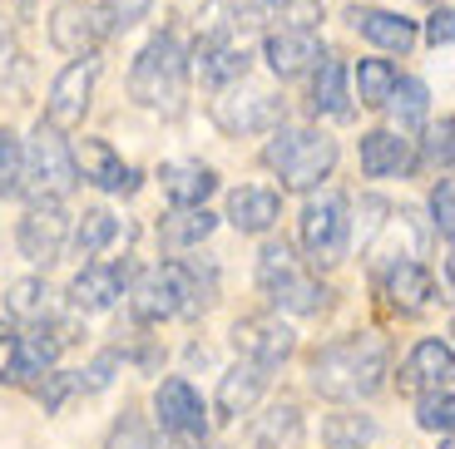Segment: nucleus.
I'll return each mask as SVG.
<instances>
[{"mask_svg":"<svg viewBox=\"0 0 455 449\" xmlns=\"http://www.w3.org/2000/svg\"><path fill=\"white\" fill-rule=\"evenodd\" d=\"M20 173H25V144L0 129V198H20Z\"/></svg>","mask_w":455,"mask_h":449,"instance_id":"nucleus-33","label":"nucleus"},{"mask_svg":"<svg viewBox=\"0 0 455 449\" xmlns=\"http://www.w3.org/2000/svg\"><path fill=\"white\" fill-rule=\"evenodd\" d=\"M159 183H164V198H169L173 208H198V202L213 198L218 173L208 169V163H169V169L159 173Z\"/></svg>","mask_w":455,"mask_h":449,"instance_id":"nucleus-25","label":"nucleus"},{"mask_svg":"<svg viewBox=\"0 0 455 449\" xmlns=\"http://www.w3.org/2000/svg\"><path fill=\"white\" fill-rule=\"evenodd\" d=\"M391 375V346L381 331H362V336L331 341L312 356V390L327 400H371Z\"/></svg>","mask_w":455,"mask_h":449,"instance_id":"nucleus-1","label":"nucleus"},{"mask_svg":"<svg viewBox=\"0 0 455 449\" xmlns=\"http://www.w3.org/2000/svg\"><path fill=\"white\" fill-rule=\"evenodd\" d=\"M312 109L327 114V119H347L352 114V94H347V65L341 59H322L312 69Z\"/></svg>","mask_w":455,"mask_h":449,"instance_id":"nucleus-26","label":"nucleus"},{"mask_svg":"<svg viewBox=\"0 0 455 449\" xmlns=\"http://www.w3.org/2000/svg\"><path fill=\"white\" fill-rule=\"evenodd\" d=\"M5 50H11V45H5V30H0V59H5Z\"/></svg>","mask_w":455,"mask_h":449,"instance_id":"nucleus-45","label":"nucleus"},{"mask_svg":"<svg viewBox=\"0 0 455 449\" xmlns=\"http://www.w3.org/2000/svg\"><path fill=\"white\" fill-rule=\"evenodd\" d=\"M69 154H75V173L84 183H94L100 193H134L139 188V169H129L104 138H80Z\"/></svg>","mask_w":455,"mask_h":449,"instance_id":"nucleus-14","label":"nucleus"},{"mask_svg":"<svg viewBox=\"0 0 455 449\" xmlns=\"http://www.w3.org/2000/svg\"><path fill=\"white\" fill-rule=\"evenodd\" d=\"M109 30V15H104L100 0H60L55 15H50V40L65 55H84V50H100V40Z\"/></svg>","mask_w":455,"mask_h":449,"instance_id":"nucleus-9","label":"nucleus"},{"mask_svg":"<svg viewBox=\"0 0 455 449\" xmlns=\"http://www.w3.org/2000/svg\"><path fill=\"white\" fill-rule=\"evenodd\" d=\"M262 390H267V366H258V360H248L243 356L233 371L218 381V420H238V415H248L252 405L262 400Z\"/></svg>","mask_w":455,"mask_h":449,"instance_id":"nucleus-18","label":"nucleus"},{"mask_svg":"<svg viewBox=\"0 0 455 449\" xmlns=\"http://www.w3.org/2000/svg\"><path fill=\"white\" fill-rule=\"evenodd\" d=\"M114 366H119V351H104L90 371H80V390H104L114 381Z\"/></svg>","mask_w":455,"mask_h":449,"instance_id":"nucleus-42","label":"nucleus"},{"mask_svg":"<svg viewBox=\"0 0 455 449\" xmlns=\"http://www.w3.org/2000/svg\"><path fill=\"white\" fill-rule=\"evenodd\" d=\"M258 287L277 311H292V316H322L331 306V287L322 277H312V272H302V262H297V252L287 242H267L262 248Z\"/></svg>","mask_w":455,"mask_h":449,"instance_id":"nucleus-4","label":"nucleus"},{"mask_svg":"<svg viewBox=\"0 0 455 449\" xmlns=\"http://www.w3.org/2000/svg\"><path fill=\"white\" fill-rule=\"evenodd\" d=\"M411 169V138L396 129H371L362 134V173L366 178H401Z\"/></svg>","mask_w":455,"mask_h":449,"instance_id":"nucleus-21","label":"nucleus"},{"mask_svg":"<svg viewBox=\"0 0 455 449\" xmlns=\"http://www.w3.org/2000/svg\"><path fill=\"white\" fill-rule=\"evenodd\" d=\"M455 375V356L445 341H421L401 366V390H445Z\"/></svg>","mask_w":455,"mask_h":449,"instance_id":"nucleus-19","label":"nucleus"},{"mask_svg":"<svg viewBox=\"0 0 455 449\" xmlns=\"http://www.w3.org/2000/svg\"><path fill=\"white\" fill-rule=\"evenodd\" d=\"M104 15H109V30H129V25H139L148 15V5L154 0H100Z\"/></svg>","mask_w":455,"mask_h":449,"instance_id":"nucleus-37","label":"nucleus"},{"mask_svg":"<svg viewBox=\"0 0 455 449\" xmlns=\"http://www.w3.org/2000/svg\"><path fill=\"white\" fill-rule=\"evenodd\" d=\"M416 420H421V429H431V435H451V425H455V400H451V385H445V390H421V405H416Z\"/></svg>","mask_w":455,"mask_h":449,"instance_id":"nucleus-34","label":"nucleus"},{"mask_svg":"<svg viewBox=\"0 0 455 449\" xmlns=\"http://www.w3.org/2000/svg\"><path fill=\"white\" fill-rule=\"evenodd\" d=\"M233 351L273 371L297 351V336L283 316H243V321H233Z\"/></svg>","mask_w":455,"mask_h":449,"instance_id":"nucleus-11","label":"nucleus"},{"mask_svg":"<svg viewBox=\"0 0 455 449\" xmlns=\"http://www.w3.org/2000/svg\"><path fill=\"white\" fill-rule=\"evenodd\" d=\"M262 59H267V69H273L277 79H297V75H307V69H317L322 59H327V45H322V35H317V30H297V25H283V30L267 35Z\"/></svg>","mask_w":455,"mask_h":449,"instance_id":"nucleus-13","label":"nucleus"},{"mask_svg":"<svg viewBox=\"0 0 455 449\" xmlns=\"http://www.w3.org/2000/svg\"><path fill=\"white\" fill-rule=\"evenodd\" d=\"M396 79H401V69L391 59H362L356 65V94H362L366 109H381L391 99V90H396Z\"/></svg>","mask_w":455,"mask_h":449,"instance_id":"nucleus-32","label":"nucleus"},{"mask_svg":"<svg viewBox=\"0 0 455 449\" xmlns=\"http://www.w3.org/2000/svg\"><path fill=\"white\" fill-rule=\"evenodd\" d=\"M283 119H287L283 99H277V94H262V90H233V84H228L223 99H213V124L223 129L228 138L277 129Z\"/></svg>","mask_w":455,"mask_h":449,"instance_id":"nucleus-8","label":"nucleus"},{"mask_svg":"<svg viewBox=\"0 0 455 449\" xmlns=\"http://www.w3.org/2000/svg\"><path fill=\"white\" fill-rule=\"evenodd\" d=\"M213 223L218 217L208 213L204 202H198V208H173L159 223V237H164V248H198V242L213 232Z\"/></svg>","mask_w":455,"mask_h":449,"instance_id":"nucleus-30","label":"nucleus"},{"mask_svg":"<svg viewBox=\"0 0 455 449\" xmlns=\"http://www.w3.org/2000/svg\"><path fill=\"white\" fill-rule=\"evenodd\" d=\"M129 94L144 109L164 114V119H173L183 109V94H188V55H183V45L173 35H154L139 50L134 69H129Z\"/></svg>","mask_w":455,"mask_h":449,"instance_id":"nucleus-3","label":"nucleus"},{"mask_svg":"<svg viewBox=\"0 0 455 449\" xmlns=\"http://www.w3.org/2000/svg\"><path fill=\"white\" fill-rule=\"evenodd\" d=\"M129 311H134V321L154 326V321H169V316H179V296H173V281H169V267L159 272H144V277L129 287Z\"/></svg>","mask_w":455,"mask_h":449,"instance_id":"nucleus-22","label":"nucleus"},{"mask_svg":"<svg viewBox=\"0 0 455 449\" xmlns=\"http://www.w3.org/2000/svg\"><path fill=\"white\" fill-rule=\"evenodd\" d=\"M154 415H159V429L173 439H204L208 435V410L198 400V390L188 381H164L154 390Z\"/></svg>","mask_w":455,"mask_h":449,"instance_id":"nucleus-12","label":"nucleus"},{"mask_svg":"<svg viewBox=\"0 0 455 449\" xmlns=\"http://www.w3.org/2000/svg\"><path fill=\"white\" fill-rule=\"evenodd\" d=\"M75 390H80V375H75V371H45V385H40V405H45V410H60V405H65Z\"/></svg>","mask_w":455,"mask_h":449,"instance_id":"nucleus-36","label":"nucleus"},{"mask_svg":"<svg viewBox=\"0 0 455 449\" xmlns=\"http://www.w3.org/2000/svg\"><path fill=\"white\" fill-rule=\"evenodd\" d=\"M441 449H451V439H441Z\"/></svg>","mask_w":455,"mask_h":449,"instance_id":"nucleus-46","label":"nucleus"},{"mask_svg":"<svg viewBox=\"0 0 455 449\" xmlns=\"http://www.w3.org/2000/svg\"><path fill=\"white\" fill-rule=\"evenodd\" d=\"M381 109H391L396 134H421L426 114H431V90H426L421 79H396V90H391V99Z\"/></svg>","mask_w":455,"mask_h":449,"instance_id":"nucleus-28","label":"nucleus"},{"mask_svg":"<svg viewBox=\"0 0 455 449\" xmlns=\"http://www.w3.org/2000/svg\"><path fill=\"white\" fill-rule=\"evenodd\" d=\"M100 69H104V59L94 55V50L75 55L65 69H60L55 84H50V99H45V124H55L60 134H69V129L84 124L90 99H94V84H100Z\"/></svg>","mask_w":455,"mask_h":449,"instance_id":"nucleus-7","label":"nucleus"},{"mask_svg":"<svg viewBox=\"0 0 455 449\" xmlns=\"http://www.w3.org/2000/svg\"><path fill=\"white\" fill-rule=\"evenodd\" d=\"M297 237H302V252H307L312 267H337L352 248V202L347 193H317L302 208V223H297Z\"/></svg>","mask_w":455,"mask_h":449,"instance_id":"nucleus-6","label":"nucleus"},{"mask_svg":"<svg viewBox=\"0 0 455 449\" xmlns=\"http://www.w3.org/2000/svg\"><path fill=\"white\" fill-rule=\"evenodd\" d=\"M431 223L441 227V237H451V227H455V188H451V178H441V188L431 193Z\"/></svg>","mask_w":455,"mask_h":449,"instance_id":"nucleus-40","label":"nucleus"},{"mask_svg":"<svg viewBox=\"0 0 455 449\" xmlns=\"http://www.w3.org/2000/svg\"><path fill=\"white\" fill-rule=\"evenodd\" d=\"M194 75L208 90H228V84H238L248 75V50H238L228 35H204L194 50Z\"/></svg>","mask_w":455,"mask_h":449,"instance_id":"nucleus-17","label":"nucleus"},{"mask_svg":"<svg viewBox=\"0 0 455 449\" xmlns=\"http://www.w3.org/2000/svg\"><path fill=\"white\" fill-rule=\"evenodd\" d=\"M297 439H302V410L292 400L273 405L267 415L252 420V445L258 449H292Z\"/></svg>","mask_w":455,"mask_h":449,"instance_id":"nucleus-29","label":"nucleus"},{"mask_svg":"<svg viewBox=\"0 0 455 449\" xmlns=\"http://www.w3.org/2000/svg\"><path fill=\"white\" fill-rule=\"evenodd\" d=\"M455 15H451V5H441V11H435L431 15V20H426V40H431V45L435 50H441V45H451V35H455Z\"/></svg>","mask_w":455,"mask_h":449,"instance_id":"nucleus-43","label":"nucleus"},{"mask_svg":"<svg viewBox=\"0 0 455 449\" xmlns=\"http://www.w3.org/2000/svg\"><path fill=\"white\" fill-rule=\"evenodd\" d=\"M228 5H233V25H243V30H258L277 15L273 0H228Z\"/></svg>","mask_w":455,"mask_h":449,"instance_id":"nucleus-39","label":"nucleus"},{"mask_svg":"<svg viewBox=\"0 0 455 449\" xmlns=\"http://www.w3.org/2000/svg\"><path fill=\"white\" fill-rule=\"evenodd\" d=\"M104 449H159V445H154V435H148L139 420H124V425H114V435Z\"/></svg>","mask_w":455,"mask_h":449,"instance_id":"nucleus-41","label":"nucleus"},{"mask_svg":"<svg viewBox=\"0 0 455 449\" xmlns=\"http://www.w3.org/2000/svg\"><path fill=\"white\" fill-rule=\"evenodd\" d=\"M347 20H352V30L362 35V40L391 50V55H406V50L416 45V25L396 11H362V5H356V11H347Z\"/></svg>","mask_w":455,"mask_h":449,"instance_id":"nucleus-20","label":"nucleus"},{"mask_svg":"<svg viewBox=\"0 0 455 449\" xmlns=\"http://www.w3.org/2000/svg\"><path fill=\"white\" fill-rule=\"evenodd\" d=\"M129 292V272L119 262H84V272L69 281V306L75 311H109Z\"/></svg>","mask_w":455,"mask_h":449,"instance_id":"nucleus-15","label":"nucleus"},{"mask_svg":"<svg viewBox=\"0 0 455 449\" xmlns=\"http://www.w3.org/2000/svg\"><path fill=\"white\" fill-rule=\"evenodd\" d=\"M80 173H75V154H69V138L55 124H35L30 144H25V173H20V193L30 202H65L75 193Z\"/></svg>","mask_w":455,"mask_h":449,"instance_id":"nucleus-5","label":"nucleus"},{"mask_svg":"<svg viewBox=\"0 0 455 449\" xmlns=\"http://www.w3.org/2000/svg\"><path fill=\"white\" fill-rule=\"evenodd\" d=\"M169 281H173V296H179V316L194 321L213 306L218 296V272L213 267H198V262H169Z\"/></svg>","mask_w":455,"mask_h":449,"instance_id":"nucleus-23","label":"nucleus"},{"mask_svg":"<svg viewBox=\"0 0 455 449\" xmlns=\"http://www.w3.org/2000/svg\"><path fill=\"white\" fill-rule=\"evenodd\" d=\"M5 381H20V375H15V336L0 331V385Z\"/></svg>","mask_w":455,"mask_h":449,"instance_id":"nucleus-44","label":"nucleus"},{"mask_svg":"<svg viewBox=\"0 0 455 449\" xmlns=\"http://www.w3.org/2000/svg\"><path fill=\"white\" fill-rule=\"evenodd\" d=\"M381 292H387V302L396 306L401 316H416V311H426V306L435 302V277L421 267V262L396 257L387 272H381Z\"/></svg>","mask_w":455,"mask_h":449,"instance_id":"nucleus-16","label":"nucleus"},{"mask_svg":"<svg viewBox=\"0 0 455 449\" xmlns=\"http://www.w3.org/2000/svg\"><path fill=\"white\" fill-rule=\"evenodd\" d=\"M114 237H119V217H114L109 208H90V213L75 223V232H69V248H75V257H100Z\"/></svg>","mask_w":455,"mask_h":449,"instance_id":"nucleus-31","label":"nucleus"},{"mask_svg":"<svg viewBox=\"0 0 455 449\" xmlns=\"http://www.w3.org/2000/svg\"><path fill=\"white\" fill-rule=\"evenodd\" d=\"M376 439V425L366 415H331L327 420V445L331 449H362Z\"/></svg>","mask_w":455,"mask_h":449,"instance_id":"nucleus-35","label":"nucleus"},{"mask_svg":"<svg viewBox=\"0 0 455 449\" xmlns=\"http://www.w3.org/2000/svg\"><path fill=\"white\" fill-rule=\"evenodd\" d=\"M5 311L15 321H30V326H45L55 316V292H50L45 277H20L11 281V292H5Z\"/></svg>","mask_w":455,"mask_h":449,"instance_id":"nucleus-27","label":"nucleus"},{"mask_svg":"<svg viewBox=\"0 0 455 449\" xmlns=\"http://www.w3.org/2000/svg\"><path fill=\"white\" fill-rule=\"evenodd\" d=\"M283 217V198L273 188H238L228 198V223L238 232H273V223Z\"/></svg>","mask_w":455,"mask_h":449,"instance_id":"nucleus-24","label":"nucleus"},{"mask_svg":"<svg viewBox=\"0 0 455 449\" xmlns=\"http://www.w3.org/2000/svg\"><path fill=\"white\" fill-rule=\"evenodd\" d=\"M451 119H441V124L431 129V134H426V169H451Z\"/></svg>","mask_w":455,"mask_h":449,"instance_id":"nucleus-38","label":"nucleus"},{"mask_svg":"<svg viewBox=\"0 0 455 449\" xmlns=\"http://www.w3.org/2000/svg\"><path fill=\"white\" fill-rule=\"evenodd\" d=\"M15 242H20V257L35 267H50V262L65 252L69 242V217L60 202H30V213L15 227Z\"/></svg>","mask_w":455,"mask_h":449,"instance_id":"nucleus-10","label":"nucleus"},{"mask_svg":"<svg viewBox=\"0 0 455 449\" xmlns=\"http://www.w3.org/2000/svg\"><path fill=\"white\" fill-rule=\"evenodd\" d=\"M262 163L277 173L287 193H312L331 178L337 169V138L322 134V129H287L277 124L267 148H262Z\"/></svg>","mask_w":455,"mask_h":449,"instance_id":"nucleus-2","label":"nucleus"}]
</instances>
